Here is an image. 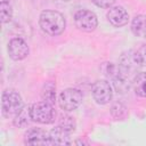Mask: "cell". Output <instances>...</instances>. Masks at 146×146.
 Masks as SVG:
<instances>
[{
  "label": "cell",
  "instance_id": "10",
  "mask_svg": "<svg viewBox=\"0 0 146 146\" xmlns=\"http://www.w3.org/2000/svg\"><path fill=\"white\" fill-rule=\"evenodd\" d=\"M70 133L71 132H68L67 130L57 125L56 128L51 129L50 132H49L50 143L55 144V145H70L71 144Z\"/></svg>",
  "mask_w": 146,
  "mask_h": 146
},
{
  "label": "cell",
  "instance_id": "17",
  "mask_svg": "<svg viewBox=\"0 0 146 146\" xmlns=\"http://www.w3.org/2000/svg\"><path fill=\"white\" fill-rule=\"evenodd\" d=\"M133 57L140 67L146 66V44H143L136 51H133Z\"/></svg>",
  "mask_w": 146,
  "mask_h": 146
},
{
  "label": "cell",
  "instance_id": "20",
  "mask_svg": "<svg viewBox=\"0 0 146 146\" xmlns=\"http://www.w3.org/2000/svg\"><path fill=\"white\" fill-rule=\"evenodd\" d=\"M56 1H60V2H70V1H73V0H56Z\"/></svg>",
  "mask_w": 146,
  "mask_h": 146
},
{
  "label": "cell",
  "instance_id": "4",
  "mask_svg": "<svg viewBox=\"0 0 146 146\" xmlns=\"http://www.w3.org/2000/svg\"><path fill=\"white\" fill-rule=\"evenodd\" d=\"M82 92L76 88H67L63 90L58 98V104L63 111L71 112L80 106L82 103Z\"/></svg>",
  "mask_w": 146,
  "mask_h": 146
},
{
  "label": "cell",
  "instance_id": "7",
  "mask_svg": "<svg viewBox=\"0 0 146 146\" xmlns=\"http://www.w3.org/2000/svg\"><path fill=\"white\" fill-rule=\"evenodd\" d=\"M29 46L22 38H13L8 42V55L13 60H22L29 55Z\"/></svg>",
  "mask_w": 146,
  "mask_h": 146
},
{
  "label": "cell",
  "instance_id": "11",
  "mask_svg": "<svg viewBox=\"0 0 146 146\" xmlns=\"http://www.w3.org/2000/svg\"><path fill=\"white\" fill-rule=\"evenodd\" d=\"M131 31L136 36L146 38V15H137L131 22Z\"/></svg>",
  "mask_w": 146,
  "mask_h": 146
},
{
  "label": "cell",
  "instance_id": "13",
  "mask_svg": "<svg viewBox=\"0 0 146 146\" xmlns=\"http://www.w3.org/2000/svg\"><path fill=\"white\" fill-rule=\"evenodd\" d=\"M31 119V114H30V106H24L15 116L13 120V123L15 127L17 128H23L26 127L29 124Z\"/></svg>",
  "mask_w": 146,
  "mask_h": 146
},
{
  "label": "cell",
  "instance_id": "18",
  "mask_svg": "<svg viewBox=\"0 0 146 146\" xmlns=\"http://www.w3.org/2000/svg\"><path fill=\"white\" fill-rule=\"evenodd\" d=\"M111 112H112V114H114L115 112H117V113L114 115V117H123V116L127 114L125 107H124L122 104H115V105L112 107Z\"/></svg>",
  "mask_w": 146,
  "mask_h": 146
},
{
  "label": "cell",
  "instance_id": "1",
  "mask_svg": "<svg viewBox=\"0 0 146 146\" xmlns=\"http://www.w3.org/2000/svg\"><path fill=\"white\" fill-rule=\"evenodd\" d=\"M39 25L41 30L51 36L59 35L64 32L66 21L63 14L56 10H43L39 17Z\"/></svg>",
  "mask_w": 146,
  "mask_h": 146
},
{
  "label": "cell",
  "instance_id": "12",
  "mask_svg": "<svg viewBox=\"0 0 146 146\" xmlns=\"http://www.w3.org/2000/svg\"><path fill=\"white\" fill-rule=\"evenodd\" d=\"M132 86L136 95L146 97V72L138 73L132 80Z\"/></svg>",
  "mask_w": 146,
  "mask_h": 146
},
{
  "label": "cell",
  "instance_id": "5",
  "mask_svg": "<svg viewBox=\"0 0 146 146\" xmlns=\"http://www.w3.org/2000/svg\"><path fill=\"white\" fill-rule=\"evenodd\" d=\"M75 26L83 32H92L98 26V19L94 11L88 9H80L74 15Z\"/></svg>",
  "mask_w": 146,
  "mask_h": 146
},
{
  "label": "cell",
  "instance_id": "2",
  "mask_svg": "<svg viewBox=\"0 0 146 146\" xmlns=\"http://www.w3.org/2000/svg\"><path fill=\"white\" fill-rule=\"evenodd\" d=\"M24 107L22 96L13 89H7L1 97V113L5 117H14Z\"/></svg>",
  "mask_w": 146,
  "mask_h": 146
},
{
  "label": "cell",
  "instance_id": "19",
  "mask_svg": "<svg viewBox=\"0 0 146 146\" xmlns=\"http://www.w3.org/2000/svg\"><path fill=\"white\" fill-rule=\"evenodd\" d=\"M91 2L99 8H111L115 0H91Z\"/></svg>",
  "mask_w": 146,
  "mask_h": 146
},
{
  "label": "cell",
  "instance_id": "21",
  "mask_svg": "<svg viewBox=\"0 0 146 146\" xmlns=\"http://www.w3.org/2000/svg\"><path fill=\"white\" fill-rule=\"evenodd\" d=\"M5 1H7V2H9V3H11V1H14V0H5Z\"/></svg>",
  "mask_w": 146,
  "mask_h": 146
},
{
  "label": "cell",
  "instance_id": "14",
  "mask_svg": "<svg viewBox=\"0 0 146 146\" xmlns=\"http://www.w3.org/2000/svg\"><path fill=\"white\" fill-rule=\"evenodd\" d=\"M41 97H42V100L48 102L54 105L56 102V86L52 82L44 83L42 91H41Z\"/></svg>",
  "mask_w": 146,
  "mask_h": 146
},
{
  "label": "cell",
  "instance_id": "3",
  "mask_svg": "<svg viewBox=\"0 0 146 146\" xmlns=\"http://www.w3.org/2000/svg\"><path fill=\"white\" fill-rule=\"evenodd\" d=\"M30 114L32 121L41 124L52 123L56 119V111L52 104L44 100L32 104L30 106Z\"/></svg>",
  "mask_w": 146,
  "mask_h": 146
},
{
  "label": "cell",
  "instance_id": "8",
  "mask_svg": "<svg viewBox=\"0 0 146 146\" xmlns=\"http://www.w3.org/2000/svg\"><path fill=\"white\" fill-rule=\"evenodd\" d=\"M107 21L114 26V27H122L128 24L129 15L128 11L121 7V6H114L111 7L107 11Z\"/></svg>",
  "mask_w": 146,
  "mask_h": 146
},
{
  "label": "cell",
  "instance_id": "16",
  "mask_svg": "<svg viewBox=\"0 0 146 146\" xmlns=\"http://www.w3.org/2000/svg\"><path fill=\"white\" fill-rule=\"evenodd\" d=\"M59 127H62L63 129L67 130L68 132H72L75 130V121L72 116L70 115H63L60 119H59V123H58Z\"/></svg>",
  "mask_w": 146,
  "mask_h": 146
},
{
  "label": "cell",
  "instance_id": "6",
  "mask_svg": "<svg viewBox=\"0 0 146 146\" xmlns=\"http://www.w3.org/2000/svg\"><path fill=\"white\" fill-rule=\"evenodd\" d=\"M91 94L97 104L105 105L111 102L113 97V89L107 80H97L92 84Z\"/></svg>",
  "mask_w": 146,
  "mask_h": 146
},
{
  "label": "cell",
  "instance_id": "9",
  "mask_svg": "<svg viewBox=\"0 0 146 146\" xmlns=\"http://www.w3.org/2000/svg\"><path fill=\"white\" fill-rule=\"evenodd\" d=\"M24 143L26 145H46L51 144L49 135L39 128H31L24 135Z\"/></svg>",
  "mask_w": 146,
  "mask_h": 146
},
{
  "label": "cell",
  "instance_id": "15",
  "mask_svg": "<svg viewBox=\"0 0 146 146\" xmlns=\"http://www.w3.org/2000/svg\"><path fill=\"white\" fill-rule=\"evenodd\" d=\"M0 17H1V22L8 23L10 22L11 17H13V8H11V3L2 0L1 5H0Z\"/></svg>",
  "mask_w": 146,
  "mask_h": 146
}]
</instances>
